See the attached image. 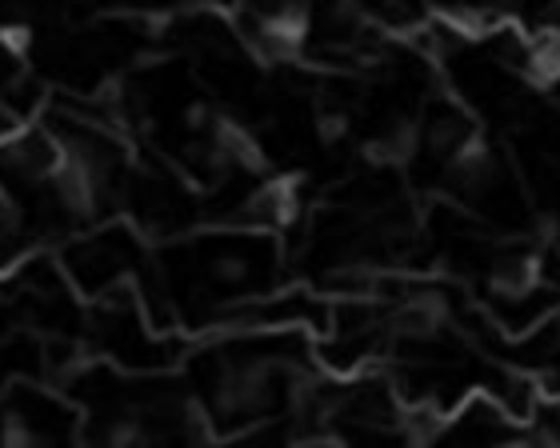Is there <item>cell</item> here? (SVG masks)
<instances>
[{
  "instance_id": "1",
  "label": "cell",
  "mask_w": 560,
  "mask_h": 448,
  "mask_svg": "<svg viewBox=\"0 0 560 448\" xmlns=\"http://www.w3.org/2000/svg\"><path fill=\"white\" fill-rule=\"evenodd\" d=\"M144 260H149V248H144L140 233L117 216L72 233L60 248V272L69 276V284L84 300L137 288Z\"/></svg>"
},
{
  "instance_id": "2",
  "label": "cell",
  "mask_w": 560,
  "mask_h": 448,
  "mask_svg": "<svg viewBox=\"0 0 560 448\" xmlns=\"http://www.w3.org/2000/svg\"><path fill=\"white\" fill-rule=\"evenodd\" d=\"M0 428L4 445H65L81 428V409L72 397L21 380L0 397Z\"/></svg>"
},
{
  "instance_id": "4",
  "label": "cell",
  "mask_w": 560,
  "mask_h": 448,
  "mask_svg": "<svg viewBox=\"0 0 560 448\" xmlns=\"http://www.w3.org/2000/svg\"><path fill=\"white\" fill-rule=\"evenodd\" d=\"M28 252H36L33 236L24 233L21 216L12 213L9 197L0 192V276L16 269V264H21V260L28 257Z\"/></svg>"
},
{
  "instance_id": "3",
  "label": "cell",
  "mask_w": 560,
  "mask_h": 448,
  "mask_svg": "<svg viewBox=\"0 0 560 448\" xmlns=\"http://www.w3.org/2000/svg\"><path fill=\"white\" fill-rule=\"evenodd\" d=\"M521 428L525 425H521L497 397L477 389L436 421V437L456 440V445H504V440L525 437Z\"/></svg>"
}]
</instances>
